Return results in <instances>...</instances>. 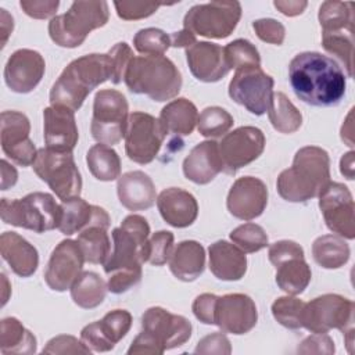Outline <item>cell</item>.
I'll return each mask as SVG.
<instances>
[{
    "mask_svg": "<svg viewBox=\"0 0 355 355\" xmlns=\"http://www.w3.org/2000/svg\"><path fill=\"white\" fill-rule=\"evenodd\" d=\"M288 80L295 96L313 107L337 105L345 96L347 79L341 67L318 51H302L288 65Z\"/></svg>",
    "mask_w": 355,
    "mask_h": 355,
    "instance_id": "obj_1",
    "label": "cell"
},
{
    "mask_svg": "<svg viewBox=\"0 0 355 355\" xmlns=\"http://www.w3.org/2000/svg\"><path fill=\"white\" fill-rule=\"evenodd\" d=\"M114 68L107 54H86L71 61L50 90V104L78 111L89 93L112 79Z\"/></svg>",
    "mask_w": 355,
    "mask_h": 355,
    "instance_id": "obj_2",
    "label": "cell"
},
{
    "mask_svg": "<svg viewBox=\"0 0 355 355\" xmlns=\"http://www.w3.org/2000/svg\"><path fill=\"white\" fill-rule=\"evenodd\" d=\"M330 182V158L326 150L316 146L300 148L293 165L280 172L276 187L279 196L288 202H306L319 196Z\"/></svg>",
    "mask_w": 355,
    "mask_h": 355,
    "instance_id": "obj_3",
    "label": "cell"
},
{
    "mask_svg": "<svg viewBox=\"0 0 355 355\" xmlns=\"http://www.w3.org/2000/svg\"><path fill=\"white\" fill-rule=\"evenodd\" d=\"M123 82L135 94H146L154 101H166L182 89L178 67L165 55H136L130 60Z\"/></svg>",
    "mask_w": 355,
    "mask_h": 355,
    "instance_id": "obj_4",
    "label": "cell"
},
{
    "mask_svg": "<svg viewBox=\"0 0 355 355\" xmlns=\"http://www.w3.org/2000/svg\"><path fill=\"white\" fill-rule=\"evenodd\" d=\"M107 1H73L65 14L55 15L49 22V36L60 47H79L87 35L108 22Z\"/></svg>",
    "mask_w": 355,
    "mask_h": 355,
    "instance_id": "obj_5",
    "label": "cell"
},
{
    "mask_svg": "<svg viewBox=\"0 0 355 355\" xmlns=\"http://www.w3.org/2000/svg\"><path fill=\"white\" fill-rule=\"evenodd\" d=\"M1 220L7 225L44 233L58 229L61 219V205L49 193L33 191L22 198H1Z\"/></svg>",
    "mask_w": 355,
    "mask_h": 355,
    "instance_id": "obj_6",
    "label": "cell"
},
{
    "mask_svg": "<svg viewBox=\"0 0 355 355\" xmlns=\"http://www.w3.org/2000/svg\"><path fill=\"white\" fill-rule=\"evenodd\" d=\"M150 225L141 215H128L119 227L112 230L114 250L105 261L107 275L122 269H141L147 262Z\"/></svg>",
    "mask_w": 355,
    "mask_h": 355,
    "instance_id": "obj_7",
    "label": "cell"
},
{
    "mask_svg": "<svg viewBox=\"0 0 355 355\" xmlns=\"http://www.w3.org/2000/svg\"><path fill=\"white\" fill-rule=\"evenodd\" d=\"M129 105L126 97L114 89L96 93L90 132L96 141L107 146L118 144L126 135Z\"/></svg>",
    "mask_w": 355,
    "mask_h": 355,
    "instance_id": "obj_8",
    "label": "cell"
},
{
    "mask_svg": "<svg viewBox=\"0 0 355 355\" xmlns=\"http://www.w3.org/2000/svg\"><path fill=\"white\" fill-rule=\"evenodd\" d=\"M32 168L61 201L80 194L82 178L72 153L39 148Z\"/></svg>",
    "mask_w": 355,
    "mask_h": 355,
    "instance_id": "obj_9",
    "label": "cell"
},
{
    "mask_svg": "<svg viewBox=\"0 0 355 355\" xmlns=\"http://www.w3.org/2000/svg\"><path fill=\"white\" fill-rule=\"evenodd\" d=\"M241 18L239 1H211L193 6L184 15L183 29L208 39H225Z\"/></svg>",
    "mask_w": 355,
    "mask_h": 355,
    "instance_id": "obj_10",
    "label": "cell"
},
{
    "mask_svg": "<svg viewBox=\"0 0 355 355\" xmlns=\"http://www.w3.org/2000/svg\"><path fill=\"white\" fill-rule=\"evenodd\" d=\"M275 80L261 67L237 68L230 83L229 97L254 115H263L273 96Z\"/></svg>",
    "mask_w": 355,
    "mask_h": 355,
    "instance_id": "obj_11",
    "label": "cell"
},
{
    "mask_svg": "<svg viewBox=\"0 0 355 355\" xmlns=\"http://www.w3.org/2000/svg\"><path fill=\"white\" fill-rule=\"evenodd\" d=\"M354 302L340 294H323L308 304L302 312V327L311 333H327L338 329L343 333L352 327Z\"/></svg>",
    "mask_w": 355,
    "mask_h": 355,
    "instance_id": "obj_12",
    "label": "cell"
},
{
    "mask_svg": "<svg viewBox=\"0 0 355 355\" xmlns=\"http://www.w3.org/2000/svg\"><path fill=\"white\" fill-rule=\"evenodd\" d=\"M166 132L155 116L135 111L129 115L125 135V151L130 161L146 165L155 159Z\"/></svg>",
    "mask_w": 355,
    "mask_h": 355,
    "instance_id": "obj_13",
    "label": "cell"
},
{
    "mask_svg": "<svg viewBox=\"0 0 355 355\" xmlns=\"http://www.w3.org/2000/svg\"><path fill=\"white\" fill-rule=\"evenodd\" d=\"M223 172L236 175L239 169L255 161L265 150V135L255 126H240L218 143Z\"/></svg>",
    "mask_w": 355,
    "mask_h": 355,
    "instance_id": "obj_14",
    "label": "cell"
},
{
    "mask_svg": "<svg viewBox=\"0 0 355 355\" xmlns=\"http://www.w3.org/2000/svg\"><path fill=\"white\" fill-rule=\"evenodd\" d=\"M318 197L326 226L337 236L352 240L355 237V205L348 187L330 180Z\"/></svg>",
    "mask_w": 355,
    "mask_h": 355,
    "instance_id": "obj_15",
    "label": "cell"
},
{
    "mask_svg": "<svg viewBox=\"0 0 355 355\" xmlns=\"http://www.w3.org/2000/svg\"><path fill=\"white\" fill-rule=\"evenodd\" d=\"M31 122L19 111L1 112V150L15 164L21 166L33 165L37 150L29 139Z\"/></svg>",
    "mask_w": 355,
    "mask_h": 355,
    "instance_id": "obj_16",
    "label": "cell"
},
{
    "mask_svg": "<svg viewBox=\"0 0 355 355\" xmlns=\"http://www.w3.org/2000/svg\"><path fill=\"white\" fill-rule=\"evenodd\" d=\"M257 320L258 311L251 297L241 293L218 297L214 324H216L223 333L236 336L245 334L255 327Z\"/></svg>",
    "mask_w": 355,
    "mask_h": 355,
    "instance_id": "obj_17",
    "label": "cell"
},
{
    "mask_svg": "<svg viewBox=\"0 0 355 355\" xmlns=\"http://www.w3.org/2000/svg\"><path fill=\"white\" fill-rule=\"evenodd\" d=\"M85 257L76 240H62L53 250L44 272L46 284L54 291L71 288L82 273Z\"/></svg>",
    "mask_w": 355,
    "mask_h": 355,
    "instance_id": "obj_18",
    "label": "cell"
},
{
    "mask_svg": "<svg viewBox=\"0 0 355 355\" xmlns=\"http://www.w3.org/2000/svg\"><path fill=\"white\" fill-rule=\"evenodd\" d=\"M141 330L150 333L166 351L189 341L193 326L182 315L171 313L161 306H151L141 316Z\"/></svg>",
    "mask_w": 355,
    "mask_h": 355,
    "instance_id": "obj_19",
    "label": "cell"
},
{
    "mask_svg": "<svg viewBox=\"0 0 355 355\" xmlns=\"http://www.w3.org/2000/svg\"><path fill=\"white\" fill-rule=\"evenodd\" d=\"M46 62L42 54L31 49L14 51L4 67V80L11 92L31 93L42 80Z\"/></svg>",
    "mask_w": 355,
    "mask_h": 355,
    "instance_id": "obj_20",
    "label": "cell"
},
{
    "mask_svg": "<svg viewBox=\"0 0 355 355\" xmlns=\"http://www.w3.org/2000/svg\"><path fill=\"white\" fill-rule=\"evenodd\" d=\"M268 205V187L254 176L239 178L226 198L227 211L237 219L252 220L262 215Z\"/></svg>",
    "mask_w": 355,
    "mask_h": 355,
    "instance_id": "obj_21",
    "label": "cell"
},
{
    "mask_svg": "<svg viewBox=\"0 0 355 355\" xmlns=\"http://www.w3.org/2000/svg\"><path fill=\"white\" fill-rule=\"evenodd\" d=\"M43 136L46 147L72 153L78 144L79 132L75 121V111L62 105H50L43 111Z\"/></svg>",
    "mask_w": 355,
    "mask_h": 355,
    "instance_id": "obj_22",
    "label": "cell"
},
{
    "mask_svg": "<svg viewBox=\"0 0 355 355\" xmlns=\"http://www.w3.org/2000/svg\"><path fill=\"white\" fill-rule=\"evenodd\" d=\"M186 60L193 76L201 82L212 83L229 73L223 47L211 42H196L186 49Z\"/></svg>",
    "mask_w": 355,
    "mask_h": 355,
    "instance_id": "obj_23",
    "label": "cell"
},
{
    "mask_svg": "<svg viewBox=\"0 0 355 355\" xmlns=\"http://www.w3.org/2000/svg\"><path fill=\"white\" fill-rule=\"evenodd\" d=\"M61 219L58 230L65 236L80 233L90 225L100 223L110 226L111 219L107 211L98 205H92L83 198L71 197L61 201Z\"/></svg>",
    "mask_w": 355,
    "mask_h": 355,
    "instance_id": "obj_24",
    "label": "cell"
},
{
    "mask_svg": "<svg viewBox=\"0 0 355 355\" xmlns=\"http://www.w3.org/2000/svg\"><path fill=\"white\" fill-rule=\"evenodd\" d=\"M182 168L184 178L196 184L212 182L223 171L218 143L207 140L194 146L184 158Z\"/></svg>",
    "mask_w": 355,
    "mask_h": 355,
    "instance_id": "obj_25",
    "label": "cell"
},
{
    "mask_svg": "<svg viewBox=\"0 0 355 355\" xmlns=\"http://www.w3.org/2000/svg\"><path fill=\"white\" fill-rule=\"evenodd\" d=\"M157 207L162 219L178 229L193 225L198 215L196 197L179 187H169L157 197Z\"/></svg>",
    "mask_w": 355,
    "mask_h": 355,
    "instance_id": "obj_26",
    "label": "cell"
},
{
    "mask_svg": "<svg viewBox=\"0 0 355 355\" xmlns=\"http://www.w3.org/2000/svg\"><path fill=\"white\" fill-rule=\"evenodd\" d=\"M116 193L119 202L129 211L148 209L157 200L151 178L141 171H130L119 176Z\"/></svg>",
    "mask_w": 355,
    "mask_h": 355,
    "instance_id": "obj_27",
    "label": "cell"
},
{
    "mask_svg": "<svg viewBox=\"0 0 355 355\" xmlns=\"http://www.w3.org/2000/svg\"><path fill=\"white\" fill-rule=\"evenodd\" d=\"M209 270L212 275L225 282L240 280L247 272V257L236 244L226 240H218L208 248Z\"/></svg>",
    "mask_w": 355,
    "mask_h": 355,
    "instance_id": "obj_28",
    "label": "cell"
},
{
    "mask_svg": "<svg viewBox=\"0 0 355 355\" xmlns=\"http://www.w3.org/2000/svg\"><path fill=\"white\" fill-rule=\"evenodd\" d=\"M3 259L19 277L32 276L39 265L37 250L15 232H4L0 236Z\"/></svg>",
    "mask_w": 355,
    "mask_h": 355,
    "instance_id": "obj_29",
    "label": "cell"
},
{
    "mask_svg": "<svg viewBox=\"0 0 355 355\" xmlns=\"http://www.w3.org/2000/svg\"><path fill=\"white\" fill-rule=\"evenodd\" d=\"M172 275L182 282H193L204 272L205 250L196 240L180 241L169 258Z\"/></svg>",
    "mask_w": 355,
    "mask_h": 355,
    "instance_id": "obj_30",
    "label": "cell"
},
{
    "mask_svg": "<svg viewBox=\"0 0 355 355\" xmlns=\"http://www.w3.org/2000/svg\"><path fill=\"white\" fill-rule=\"evenodd\" d=\"M158 119L166 133L189 136L193 133L197 125L198 112L190 100L180 97L169 101L161 110Z\"/></svg>",
    "mask_w": 355,
    "mask_h": 355,
    "instance_id": "obj_31",
    "label": "cell"
},
{
    "mask_svg": "<svg viewBox=\"0 0 355 355\" xmlns=\"http://www.w3.org/2000/svg\"><path fill=\"white\" fill-rule=\"evenodd\" d=\"M110 226L94 223L83 229L78 234V244L82 250L85 261L94 265H104L111 255V241L108 237Z\"/></svg>",
    "mask_w": 355,
    "mask_h": 355,
    "instance_id": "obj_32",
    "label": "cell"
},
{
    "mask_svg": "<svg viewBox=\"0 0 355 355\" xmlns=\"http://www.w3.org/2000/svg\"><path fill=\"white\" fill-rule=\"evenodd\" d=\"M1 354H35L36 337L17 318H4L0 329Z\"/></svg>",
    "mask_w": 355,
    "mask_h": 355,
    "instance_id": "obj_33",
    "label": "cell"
},
{
    "mask_svg": "<svg viewBox=\"0 0 355 355\" xmlns=\"http://www.w3.org/2000/svg\"><path fill=\"white\" fill-rule=\"evenodd\" d=\"M312 257L324 269H338L349 259V245L340 236L323 234L313 241Z\"/></svg>",
    "mask_w": 355,
    "mask_h": 355,
    "instance_id": "obj_34",
    "label": "cell"
},
{
    "mask_svg": "<svg viewBox=\"0 0 355 355\" xmlns=\"http://www.w3.org/2000/svg\"><path fill=\"white\" fill-rule=\"evenodd\" d=\"M71 298L72 301L83 308L93 309L98 306L107 294V284L96 272H82L73 284L71 286Z\"/></svg>",
    "mask_w": 355,
    "mask_h": 355,
    "instance_id": "obj_35",
    "label": "cell"
},
{
    "mask_svg": "<svg viewBox=\"0 0 355 355\" xmlns=\"http://www.w3.org/2000/svg\"><path fill=\"white\" fill-rule=\"evenodd\" d=\"M86 164L90 173L101 182H112L121 176V158L107 144H94L86 154Z\"/></svg>",
    "mask_w": 355,
    "mask_h": 355,
    "instance_id": "obj_36",
    "label": "cell"
},
{
    "mask_svg": "<svg viewBox=\"0 0 355 355\" xmlns=\"http://www.w3.org/2000/svg\"><path fill=\"white\" fill-rule=\"evenodd\" d=\"M312 272L304 258H291L276 266V283L288 295H298L311 283Z\"/></svg>",
    "mask_w": 355,
    "mask_h": 355,
    "instance_id": "obj_37",
    "label": "cell"
},
{
    "mask_svg": "<svg viewBox=\"0 0 355 355\" xmlns=\"http://www.w3.org/2000/svg\"><path fill=\"white\" fill-rule=\"evenodd\" d=\"M352 7V3L323 1L318 14L322 33H354Z\"/></svg>",
    "mask_w": 355,
    "mask_h": 355,
    "instance_id": "obj_38",
    "label": "cell"
},
{
    "mask_svg": "<svg viewBox=\"0 0 355 355\" xmlns=\"http://www.w3.org/2000/svg\"><path fill=\"white\" fill-rule=\"evenodd\" d=\"M268 116L272 126L280 133H294L302 125V115L283 92H273Z\"/></svg>",
    "mask_w": 355,
    "mask_h": 355,
    "instance_id": "obj_39",
    "label": "cell"
},
{
    "mask_svg": "<svg viewBox=\"0 0 355 355\" xmlns=\"http://www.w3.org/2000/svg\"><path fill=\"white\" fill-rule=\"evenodd\" d=\"M233 126V116L222 107H207L201 111L197 121L198 133L204 137L225 136Z\"/></svg>",
    "mask_w": 355,
    "mask_h": 355,
    "instance_id": "obj_40",
    "label": "cell"
},
{
    "mask_svg": "<svg viewBox=\"0 0 355 355\" xmlns=\"http://www.w3.org/2000/svg\"><path fill=\"white\" fill-rule=\"evenodd\" d=\"M305 302L297 297H279L272 304V315L279 324L286 329L297 330L302 327V312Z\"/></svg>",
    "mask_w": 355,
    "mask_h": 355,
    "instance_id": "obj_41",
    "label": "cell"
},
{
    "mask_svg": "<svg viewBox=\"0 0 355 355\" xmlns=\"http://www.w3.org/2000/svg\"><path fill=\"white\" fill-rule=\"evenodd\" d=\"M229 69L243 67H261V57L257 47L245 39H236L223 47Z\"/></svg>",
    "mask_w": 355,
    "mask_h": 355,
    "instance_id": "obj_42",
    "label": "cell"
},
{
    "mask_svg": "<svg viewBox=\"0 0 355 355\" xmlns=\"http://www.w3.org/2000/svg\"><path fill=\"white\" fill-rule=\"evenodd\" d=\"M97 324L105 340L115 347L130 330L132 315L126 309H114L105 313L101 320H97Z\"/></svg>",
    "mask_w": 355,
    "mask_h": 355,
    "instance_id": "obj_43",
    "label": "cell"
},
{
    "mask_svg": "<svg viewBox=\"0 0 355 355\" xmlns=\"http://www.w3.org/2000/svg\"><path fill=\"white\" fill-rule=\"evenodd\" d=\"M230 240L244 252H257L268 247V234L257 223H244L230 232Z\"/></svg>",
    "mask_w": 355,
    "mask_h": 355,
    "instance_id": "obj_44",
    "label": "cell"
},
{
    "mask_svg": "<svg viewBox=\"0 0 355 355\" xmlns=\"http://www.w3.org/2000/svg\"><path fill=\"white\" fill-rule=\"evenodd\" d=\"M133 46L143 55H164L171 47V36L158 28H144L135 35Z\"/></svg>",
    "mask_w": 355,
    "mask_h": 355,
    "instance_id": "obj_45",
    "label": "cell"
},
{
    "mask_svg": "<svg viewBox=\"0 0 355 355\" xmlns=\"http://www.w3.org/2000/svg\"><path fill=\"white\" fill-rule=\"evenodd\" d=\"M323 49L336 55L344 65L347 75L352 78V57H354V40L352 33H322Z\"/></svg>",
    "mask_w": 355,
    "mask_h": 355,
    "instance_id": "obj_46",
    "label": "cell"
},
{
    "mask_svg": "<svg viewBox=\"0 0 355 355\" xmlns=\"http://www.w3.org/2000/svg\"><path fill=\"white\" fill-rule=\"evenodd\" d=\"M173 248V233L168 230L155 232L148 239L147 262L154 266H161L166 263L172 255Z\"/></svg>",
    "mask_w": 355,
    "mask_h": 355,
    "instance_id": "obj_47",
    "label": "cell"
},
{
    "mask_svg": "<svg viewBox=\"0 0 355 355\" xmlns=\"http://www.w3.org/2000/svg\"><path fill=\"white\" fill-rule=\"evenodd\" d=\"M116 14L125 21H136L153 15L162 4L141 1H114Z\"/></svg>",
    "mask_w": 355,
    "mask_h": 355,
    "instance_id": "obj_48",
    "label": "cell"
},
{
    "mask_svg": "<svg viewBox=\"0 0 355 355\" xmlns=\"http://www.w3.org/2000/svg\"><path fill=\"white\" fill-rule=\"evenodd\" d=\"M42 352L58 355V354H90L92 351L85 345L82 340H78L73 336L61 334L49 340Z\"/></svg>",
    "mask_w": 355,
    "mask_h": 355,
    "instance_id": "obj_49",
    "label": "cell"
},
{
    "mask_svg": "<svg viewBox=\"0 0 355 355\" xmlns=\"http://www.w3.org/2000/svg\"><path fill=\"white\" fill-rule=\"evenodd\" d=\"M252 28L257 36L270 44H282L284 42L286 29L282 22L273 18H261L252 22Z\"/></svg>",
    "mask_w": 355,
    "mask_h": 355,
    "instance_id": "obj_50",
    "label": "cell"
},
{
    "mask_svg": "<svg viewBox=\"0 0 355 355\" xmlns=\"http://www.w3.org/2000/svg\"><path fill=\"white\" fill-rule=\"evenodd\" d=\"M143 276L141 269H122L108 275L107 288L112 294H122L135 287Z\"/></svg>",
    "mask_w": 355,
    "mask_h": 355,
    "instance_id": "obj_51",
    "label": "cell"
},
{
    "mask_svg": "<svg viewBox=\"0 0 355 355\" xmlns=\"http://www.w3.org/2000/svg\"><path fill=\"white\" fill-rule=\"evenodd\" d=\"M108 55L111 57L112 61V68H114V73H112V79L111 82L114 85H118L123 80L126 68L130 62V60L135 57L132 49L129 47V44H126L125 42L116 43L115 46H112L108 50Z\"/></svg>",
    "mask_w": 355,
    "mask_h": 355,
    "instance_id": "obj_52",
    "label": "cell"
},
{
    "mask_svg": "<svg viewBox=\"0 0 355 355\" xmlns=\"http://www.w3.org/2000/svg\"><path fill=\"white\" fill-rule=\"evenodd\" d=\"M268 257L270 263L276 268L291 258H304V248L293 240H280L269 245Z\"/></svg>",
    "mask_w": 355,
    "mask_h": 355,
    "instance_id": "obj_53",
    "label": "cell"
},
{
    "mask_svg": "<svg viewBox=\"0 0 355 355\" xmlns=\"http://www.w3.org/2000/svg\"><path fill=\"white\" fill-rule=\"evenodd\" d=\"M19 7L22 11L35 19L54 18L60 7L58 0H21Z\"/></svg>",
    "mask_w": 355,
    "mask_h": 355,
    "instance_id": "obj_54",
    "label": "cell"
},
{
    "mask_svg": "<svg viewBox=\"0 0 355 355\" xmlns=\"http://www.w3.org/2000/svg\"><path fill=\"white\" fill-rule=\"evenodd\" d=\"M196 354H222V355H229L232 352V345L229 338L220 333H212L205 337H202L194 349Z\"/></svg>",
    "mask_w": 355,
    "mask_h": 355,
    "instance_id": "obj_55",
    "label": "cell"
},
{
    "mask_svg": "<svg viewBox=\"0 0 355 355\" xmlns=\"http://www.w3.org/2000/svg\"><path fill=\"white\" fill-rule=\"evenodd\" d=\"M334 341L326 333H312L297 348L298 354H334Z\"/></svg>",
    "mask_w": 355,
    "mask_h": 355,
    "instance_id": "obj_56",
    "label": "cell"
},
{
    "mask_svg": "<svg viewBox=\"0 0 355 355\" xmlns=\"http://www.w3.org/2000/svg\"><path fill=\"white\" fill-rule=\"evenodd\" d=\"M218 295L211 293H204L196 297L191 305V311L194 316L204 324H214L215 316V305H216Z\"/></svg>",
    "mask_w": 355,
    "mask_h": 355,
    "instance_id": "obj_57",
    "label": "cell"
},
{
    "mask_svg": "<svg viewBox=\"0 0 355 355\" xmlns=\"http://www.w3.org/2000/svg\"><path fill=\"white\" fill-rule=\"evenodd\" d=\"M165 352V348L147 331L141 330L136 338L132 341L128 354H155L161 355Z\"/></svg>",
    "mask_w": 355,
    "mask_h": 355,
    "instance_id": "obj_58",
    "label": "cell"
},
{
    "mask_svg": "<svg viewBox=\"0 0 355 355\" xmlns=\"http://www.w3.org/2000/svg\"><path fill=\"white\" fill-rule=\"evenodd\" d=\"M273 6L284 15L287 17H295L304 12L308 3L304 0H276L273 1Z\"/></svg>",
    "mask_w": 355,
    "mask_h": 355,
    "instance_id": "obj_59",
    "label": "cell"
},
{
    "mask_svg": "<svg viewBox=\"0 0 355 355\" xmlns=\"http://www.w3.org/2000/svg\"><path fill=\"white\" fill-rule=\"evenodd\" d=\"M197 42L196 35H193L190 31L187 29H182L178 32H173L171 35V46L172 47H190Z\"/></svg>",
    "mask_w": 355,
    "mask_h": 355,
    "instance_id": "obj_60",
    "label": "cell"
},
{
    "mask_svg": "<svg viewBox=\"0 0 355 355\" xmlns=\"http://www.w3.org/2000/svg\"><path fill=\"white\" fill-rule=\"evenodd\" d=\"M1 190H7L17 183L18 173L17 169L10 165L6 159H1Z\"/></svg>",
    "mask_w": 355,
    "mask_h": 355,
    "instance_id": "obj_61",
    "label": "cell"
},
{
    "mask_svg": "<svg viewBox=\"0 0 355 355\" xmlns=\"http://www.w3.org/2000/svg\"><path fill=\"white\" fill-rule=\"evenodd\" d=\"M0 11H1V18H0V21H1V47H4V46H6V42H7L8 36H10V33L12 32L14 19H12V17L7 12V10L1 8Z\"/></svg>",
    "mask_w": 355,
    "mask_h": 355,
    "instance_id": "obj_62",
    "label": "cell"
},
{
    "mask_svg": "<svg viewBox=\"0 0 355 355\" xmlns=\"http://www.w3.org/2000/svg\"><path fill=\"white\" fill-rule=\"evenodd\" d=\"M340 172L348 180L354 179V151H348L340 159Z\"/></svg>",
    "mask_w": 355,
    "mask_h": 355,
    "instance_id": "obj_63",
    "label": "cell"
},
{
    "mask_svg": "<svg viewBox=\"0 0 355 355\" xmlns=\"http://www.w3.org/2000/svg\"><path fill=\"white\" fill-rule=\"evenodd\" d=\"M1 277H3V283H4V290H3V302H1V305H6V302H7V300H8V298H7V294H6V291L8 290V287L6 286V284H7V277H6V275H4V273L1 275Z\"/></svg>",
    "mask_w": 355,
    "mask_h": 355,
    "instance_id": "obj_64",
    "label": "cell"
}]
</instances>
